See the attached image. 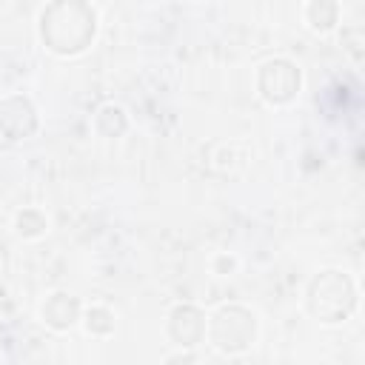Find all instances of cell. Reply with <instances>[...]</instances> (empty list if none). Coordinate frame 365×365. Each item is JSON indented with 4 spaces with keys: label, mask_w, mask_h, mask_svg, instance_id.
I'll list each match as a JSON object with an SVG mask.
<instances>
[{
    "label": "cell",
    "mask_w": 365,
    "mask_h": 365,
    "mask_svg": "<svg viewBox=\"0 0 365 365\" xmlns=\"http://www.w3.org/2000/svg\"><path fill=\"white\" fill-rule=\"evenodd\" d=\"M34 125H37V117L26 97H6L0 103V131L9 140H20V137L31 134Z\"/></svg>",
    "instance_id": "cell-4"
},
{
    "label": "cell",
    "mask_w": 365,
    "mask_h": 365,
    "mask_svg": "<svg viewBox=\"0 0 365 365\" xmlns=\"http://www.w3.org/2000/svg\"><path fill=\"white\" fill-rule=\"evenodd\" d=\"M257 86H259L262 100H268L274 106H282L299 91V71L288 60H268L259 68Z\"/></svg>",
    "instance_id": "cell-3"
},
{
    "label": "cell",
    "mask_w": 365,
    "mask_h": 365,
    "mask_svg": "<svg viewBox=\"0 0 365 365\" xmlns=\"http://www.w3.org/2000/svg\"><path fill=\"white\" fill-rule=\"evenodd\" d=\"M40 314H43V322H46V325L63 331V328H71V325H74V319H77V314H80V305H77V299H74L71 294L57 291V294H51V297L43 302V311H40Z\"/></svg>",
    "instance_id": "cell-5"
},
{
    "label": "cell",
    "mask_w": 365,
    "mask_h": 365,
    "mask_svg": "<svg viewBox=\"0 0 365 365\" xmlns=\"http://www.w3.org/2000/svg\"><path fill=\"white\" fill-rule=\"evenodd\" d=\"M322 291H328V297H308V308L314 311V317H319L322 322H339L348 311H351V305H354V299L351 297H342L339 299V294H348V291H354L351 288V282H348V277L345 274H339V271H325L319 279H314Z\"/></svg>",
    "instance_id": "cell-2"
},
{
    "label": "cell",
    "mask_w": 365,
    "mask_h": 365,
    "mask_svg": "<svg viewBox=\"0 0 365 365\" xmlns=\"http://www.w3.org/2000/svg\"><path fill=\"white\" fill-rule=\"evenodd\" d=\"M111 328H114L111 311H106L103 305L88 308V314H86V331H88V334H108Z\"/></svg>",
    "instance_id": "cell-7"
},
{
    "label": "cell",
    "mask_w": 365,
    "mask_h": 365,
    "mask_svg": "<svg viewBox=\"0 0 365 365\" xmlns=\"http://www.w3.org/2000/svg\"><path fill=\"white\" fill-rule=\"evenodd\" d=\"M17 234L20 237H26V240H34V237H43L46 234V228H48V220L40 214V211H34V208H26V211H20L17 214Z\"/></svg>",
    "instance_id": "cell-6"
},
{
    "label": "cell",
    "mask_w": 365,
    "mask_h": 365,
    "mask_svg": "<svg viewBox=\"0 0 365 365\" xmlns=\"http://www.w3.org/2000/svg\"><path fill=\"white\" fill-rule=\"evenodd\" d=\"M211 319H214L211 322V339L220 351H240V348H248L254 342L257 322H254V314H248L245 308L225 305Z\"/></svg>",
    "instance_id": "cell-1"
}]
</instances>
